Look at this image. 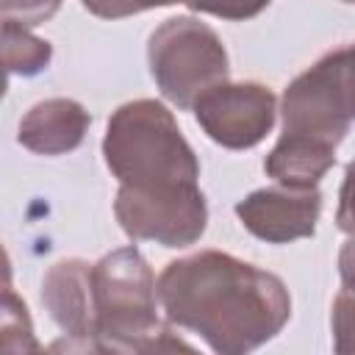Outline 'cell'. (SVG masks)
I'll list each match as a JSON object with an SVG mask.
<instances>
[{"label": "cell", "mask_w": 355, "mask_h": 355, "mask_svg": "<svg viewBox=\"0 0 355 355\" xmlns=\"http://www.w3.org/2000/svg\"><path fill=\"white\" fill-rule=\"evenodd\" d=\"M322 214V191L294 189V186H269L247 194L236 202V216L255 239L269 244H288L308 239L316 230Z\"/></svg>", "instance_id": "9"}, {"label": "cell", "mask_w": 355, "mask_h": 355, "mask_svg": "<svg viewBox=\"0 0 355 355\" xmlns=\"http://www.w3.org/2000/svg\"><path fill=\"white\" fill-rule=\"evenodd\" d=\"M330 327H333V349L347 355L355 352V291H341L333 302L330 313Z\"/></svg>", "instance_id": "14"}, {"label": "cell", "mask_w": 355, "mask_h": 355, "mask_svg": "<svg viewBox=\"0 0 355 355\" xmlns=\"http://www.w3.org/2000/svg\"><path fill=\"white\" fill-rule=\"evenodd\" d=\"M97 349L100 352H169L191 349L164 324L158 280L136 247H119L92 263Z\"/></svg>", "instance_id": "2"}, {"label": "cell", "mask_w": 355, "mask_h": 355, "mask_svg": "<svg viewBox=\"0 0 355 355\" xmlns=\"http://www.w3.org/2000/svg\"><path fill=\"white\" fill-rule=\"evenodd\" d=\"M3 58L8 75H39L47 69L53 58V47L47 39H39L28 31V25H19L14 19H3Z\"/></svg>", "instance_id": "12"}, {"label": "cell", "mask_w": 355, "mask_h": 355, "mask_svg": "<svg viewBox=\"0 0 355 355\" xmlns=\"http://www.w3.org/2000/svg\"><path fill=\"white\" fill-rule=\"evenodd\" d=\"M92 125L89 111L72 97H50L25 111L17 128V141L39 155L72 153Z\"/></svg>", "instance_id": "10"}, {"label": "cell", "mask_w": 355, "mask_h": 355, "mask_svg": "<svg viewBox=\"0 0 355 355\" xmlns=\"http://www.w3.org/2000/svg\"><path fill=\"white\" fill-rule=\"evenodd\" d=\"M119 227L139 241L161 247H189L208 225V205L200 186L175 189H130L119 186L114 200Z\"/></svg>", "instance_id": "6"}, {"label": "cell", "mask_w": 355, "mask_h": 355, "mask_svg": "<svg viewBox=\"0 0 355 355\" xmlns=\"http://www.w3.org/2000/svg\"><path fill=\"white\" fill-rule=\"evenodd\" d=\"M336 225H338L341 233L355 236V158L344 169V183H341V191H338Z\"/></svg>", "instance_id": "18"}, {"label": "cell", "mask_w": 355, "mask_h": 355, "mask_svg": "<svg viewBox=\"0 0 355 355\" xmlns=\"http://www.w3.org/2000/svg\"><path fill=\"white\" fill-rule=\"evenodd\" d=\"M64 0H0L3 8V19H14L19 25H42L44 19H50Z\"/></svg>", "instance_id": "17"}, {"label": "cell", "mask_w": 355, "mask_h": 355, "mask_svg": "<svg viewBox=\"0 0 355 355\" xmlns=\"http://www.w3.org/2000/svg\"><path fill=\"white\" fill-rule=\"evenodd\" d=\"M42 305L64 336H69V341H55L53 349L100 352L92 263L83 258L55 261L42 277Z\"/></svg>", "instance_id": "8"}, {"label": "cell", "mask_w": 355, "mask_h": 355, "mask_svg": "<svg viewBox=\"0 0 355 355\" xmlns=\"http://www.w3.org/2000/svg\"><path fill=\"white\" fill-rule=\"evenodd\" d=\"M80 3L86 11H92L94 17H103V19H122L130 14H141V11L164 8V6H175V3L186 6V0H80Z\"/></svg>", "instance_id": "15"}, {"label": "cell", "mask_w": 355, "mask_h": 355, "mask_svg": "<svg viewBox=\"0 0 355 355\" xmlns=\"http://www.w3.org/2000/svg\"><path fill=\"white\" fill-rule=\"evenodd\" d=\"M197 125L205 136L227 150H250L266 139L277 116V97L269 86L244 83H216L191 105Z\"/></svg>", "instance_id": "7"}, {"label": "cell", "mask_w": 355, "mask_h": 355, "mask_svg": "<svg viewBox=\"0 0 355 355\" xmlns=\"http://www.w3.org/2000/svg\"><path fill=\"white\" fill-rule=\"evenodd\" d=\"M0 333H3V352H8V355H14V352H36L39 349L28 305L14 294L8 280H6V291H3Z\"/></svg>", "instance_id": "13"}, {"label": "cell", "mask_w": 355, "mask_h": 355, "mask_svg": "<svg viewBox=\"0 0 355 355\" xmlns=\"http://www.w3.org/2000/svg\"><path fill=\"white\" fill-rule=\"evenodd\" d=\"M150 75L161 94L178 105L191 108L200 94L225 83L230 61L216 31L194 17H172L161 22L147 42Z\"/></svg>", "instance_id": "4"}, {"label": "cell", "mask_w": 355, "mask_h": 355, "mask_svg": "<svg viewBox=\"0 0 355 355\" xmlns=\"http://www.w3.org/2000/svg\"><path fill=\"white\" fill-rule=\"evenodd\" d=\"M338 277L347 291H355V236H349L338 252Z\"/></svg>", "instance_id": "19"}, {"label": "cell", "mask_w": 355, "mask_h": 355, "mask_svg": "<svg viewBox=\"0 0 355 355\" xmlns=\"http://www.w3.org/2000/svg\"><path fill=\"white\" fill-rule=\"evenodd\" d=\"M103 155L119 186L147 191L200 186V161L172 111L158 100L119 105L108 119Z\"/></svg>", "instance_id": "3"}, {"label": "cell", "mask_w": 355, "mask_h": 355, "mask_svg": "<svg viewBox=\"0 0 355 355\" xmlns=\"http://www.w3.org/2000/svg\"><path fill=\"white\" fill-rule=\"evenodd\" d=\"M283 133H302L338 147L355 122V42L341 44L300 72L280 100Z\"/></svg>", "instance_id": "5"}, {"label": "cell", "mask_w": 355, "mask_h": 355, "mask_svg": "<svg viewBox=\"0 0 355 355\" xmlns=\"http://www.w3.org/2000/svg\"><path fill=\"white\" fill-rule=\"evenodd\" d=\"M164 319L197 333L214 352L244 355L275 338L291 319L286 283L219 250L169 261L158 275Z\"/></svg>", "instance_id": "1"}, {"label": "cell", "mask_w": 355, "mask_h": 355, "mask_svg": "<svg viewBox=\"0 0 355 355\" xmlns=\"http://www.w3.org/2000/svg\"><path fill=\"white\" fill-rule=\"evenodd\" d=\"M272 0H186L191 11L214 14L222 19H250L261 14Z\"/></svg>", "instance_id": "16"}, {"label": "cell", "mask_w": 355, "mask_h": 355, "mask_svg": "<svg viewBox=\"0 0 355 355\" xmlns=\"http://www.w3.org/2000/svg\"><path fill=\"white\" fill-rule=\"evenodd\" d=\"M336 150L327 141L302 133H280L277 144L263 161V169L272 180L294 189H313L336 164Z\"/></svg>", "instance_id": "11"}, {"label": "cell", "mask_w": 355, "mask_h": 355, "mask_svg": "<svg viewBox=\"0 0 355 355\" xmlns=\"http://www.w3.org/2000/svg\"><path fill=\"white\" fill-rule=\"evenodd\" d=\"M344 3H355V0H344Z\"/></svg>", "instance_id": "20"}]
</instances>
